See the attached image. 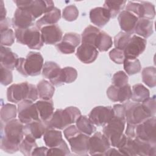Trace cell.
Listing matches in <instances>:
<instances>
[{
    "label": "cell",
    "instance_id": "46",
    "mask_svg": "<svg viewBox=\"0 0 156 156\" xmlns=\"http://www.w3.org/2000/svg\"><path fill=\"white\" fill-rule=\"evenodd\" d=\"M64 83H70L73 82L77 77V70L73 67H65L62 68Z\"/></svg>",
    "mask_w": 156,
    "mask_h": 156
},
{
    "label": "cell",
    "instance_id": "9",
    "mask_svg": "<svg viewBox=\"0 0 156 156\" xmlns=\"http://www.w3.org/2000/svg\"><path fill=\"white\" fill-rule=\"evenodd\" d=\"M155 122L156 118L154 116L140 124H136L135 129V138L156 143Z\"/></svg>",
    "mask_w": 156,
    "mask_h": 156
},
{
    "label": "cell",
    "instance_id": "54",
    "mask_svg": "<svg viewBox=\"0 0 156 156\" xmlns=\"http://www.w3.org/2000/svg\"><path fill=\"white\" fill-rule=\"evenodd\" d=\"M0 5H1V19H0V20H4L5 18L6 10L4 7V2L2 1H1Z\"/></svg>",
    "mask_w": 156,
    "mask_h": 156
},
{
    "label": "cell",
    "instance_id": "30",
    "mask_svg": "<svg viewBox=\"0 0 156 156\" xmlns=\"http://www.w3.org/2000/svg\"><path fill=\"white\" fill-rule=\"evenodd\" d=\"M155 10L154 5L146 1H138L137 17L138 18H146L152 20L155 17Z\"/></svg>",
    "mask_w": 156,
    "mask_h": 156
},
{
    "label": "cell",
    "instance_id": "49",
    "mask_svg": "<svg viewBox=\"0 0 156 156\" xmlns=\"http://www.w3.org/2000/svg\"><path fill=\"white\" fill-rule=\"evenodd\" d=\"M109 57L113 62L117 64L123 63L124 60L126 58L124 51L116 48L110 51Z\"/></svg>",
    "mask_w": 156,
    "mask_h": 156
},
{
    "label": "cell",
    "instance_id": "26",
    "mask_svg": "<svg viewBox=\"0 0 156 156\" xmlns=\"http://www.w3.org/2000/svg\"><path fill=\"white\" fill-rule=\"evenodd\" d=\"M60 18L61 12L60 9L54 7L38 20L35 23V26L40 30L43 26L56 24L60 20Z\"/></svg>",
    "mask_w": 156,
    "mask_h": 156
},
{
    "label": "cell",
    "instance_id": "34",
    "mask_svg": "<svg viewBox=\"0 0 156 156\" xmlns=\"http://www.w3.org/2000/svg\"><path fill=\"white\" fill-rule=\"evenodd\" d=\"M126 4V1H105L103 7L108 11L110 18H113L122 12Z\"/></svg>",
    "mask_w": 156,
    "mask_h": 156
},
{
    "label": "cell",
    "instance_id": "29",
    "mask_svg": "<svg viewBox=\"0 0 156 156\" xmlns=\"http://www.w3.org/2000/svg\"><path fill=\"white\" fill-rule=\"evenodd\" d=\"M38 96L42 100H50L52 99L55 88L54 85L46 80H41L37 85Z\"/></svg>",
    "mask_w": 156,
    "mask_h": 156
},
{
    "label": "cell",
    "instance_id": "32",
    "mask_svg": "<svg viewBox=\"0 0 156 156\" xmlns=\"http://www.w3.org/2000/svg\"><path fill=\"white\" fill-rule=\"evenodd\" d=\"M100 31L101 30L95 26L91 25L88 26L82 34V43L90 44L95 47L96 41Z\"/></svg>",
    "mask_w": 156,
    "mask_h": 156
},
{
    "label": "cell",
    "instance_id": "38",
    "mask_svg": "<svg viewBox=\"0 0 156 156\" xmlns=\"http://www.w3.org/2000/svg\"><path fill=\"white\" fill-rule=\"evenodd\" d=\"M123 65L126 73L129 75L135 74L141 71V63L136 58H126Z\"/></svg>",
    "mask_w": 156,
    "mask_h": 156
},
{
    "label": "cell",
    "instance_id": "21",
    "mask_svg": "<svg viewBox=\"0 0 156 156\" xmlns=\"http://www.w3.org/2000/svg\"><path fill=\"white\" fill-rule=\"evenodd\" d=\"M110 18L109 13L104 7H96L90 12L91 22L100 28L103 27L109 21Z\"/></svg>",
    "mask_w": 156,
    "mask_h": 156
},
{
    "label": "cell",
    "instance_id": "35",
    "mask_svg": "<svg viewBox=\"0 0 156 156\" xmlns=\"http://www.w3.org/2000/svg\"><path fill=\"white\" fill-rule=\"evenodd\" d=\"M113 44V41L111 37L104 31H100L99 33L96 43L95 47L101 52H105L108 50Z\"/></svg>",
    "mask_w": 156,
    "mask_h": 156
},
{
    "label": "cell",
    "instance_id": "37",
    "mask_svg": "<svg viewBox=\"0 0 156 156\" xmlns=\"http://www.w3.org/2000/svg\"><path fill=\"white\" fill-rule=\"evenodd\" d=\"M143 82L149 87L153 88L156 85V69L154 66L144 68L141 73Z\"/></svg>",
    "mask_w": 156,
    "mask_h": 156
},
{
    "label": "cell",
    "instance_id": "15",
    "mask_svg": "<svg viewBox=\"0 0 156 156\" xmlns=\"http://www.w3.org/2000/svg\"><path fill=\"white\" fill-rule=\"evenodd\" d=\"M35 19L26 9H17L12 20V25L16 29H27L32 27Z\"/></svg>",
    "mask_w": 156,
    "mask_h": 156
},
{
    "label": "cell",
    "instance_id": "6",
    "mask_svg": "<svg viewBox=\"0 0 156 156\" xmlns=\"http://www.w3.org/2000/svg\"><path fill=\"white\" fill-rule=\"evenodd\" d=\"M15 35L18 43L27 45L30 49H40L43 46L40 30L36 26L27 29H16Z\"/></svg>",
    "mask_w": 156,
    "mask_h": 156
},
{
    "label": "cell",
    "instance_id": "18",
    "mask_svg": "<svg viewBox=\"0 0 156 156\" xmlns=\"http://www.w3.org/2000/svg\"><path fill=\"white\" fill-rule=\"evenodd\" d=\"M48 129L44 122L41 121H33L24 126L23 132L26 138L35 140L43 136Z\"/></svg>",
    "mask_w": 156,
    "mask_h": 156
},
{
    "label": "cell",
    "instance_id": "14",
    "mask_svg": "<svg viewBox=\"0 0 156 156\" xmlns=\"http://www.w3.org/2000/svg\"><path fill=\"white\" fill-rule=\"evenodd\" d=\"M88 135L79 132L68 140L73 152L80 155H87L89 152Z\"/></svg>",
    "mask_w": 156,
    "mask_h": 156
},
{
    "label": "cell",
    "instance_id": "4",
    "mask_svg": "<svg viewBox=\"0 0 156 156\" xmlns=\"http://www.w3.org/2000/svg\"><path fill=\"white\" fill-rule=\"evenodd\" d=\"M126 124L124 118L113 116L104 126L103 134L108 140L110 146L119 148L126 141L127 136L123 133Z\"/></svg>",
    "mask_w": 156,
    "mask_h": 156
},
{
    "label": "cell",
    "instance_id": "27",
    "mask_svg": "<svg viewBox=\"0 0 156 156\" xmlns=\"http://www.w3.org/2000/svg\"><path fill=\"white\" fill-rule=\"evenodd\" d=\"M153 21L149 19L139 18L135 26L134 32L143 38H148L153 34Z\"/></svg>",
    "mask_w": 156,
    "mask_h": 156
},
{
    "label": "cell",
    "instance_id": "5",
    "mask_svg": "<svg viewBox=\"0 0 156 156\" xmlns=\"http://www.w3.org/2000/svg\"><path fill=\"white\" fill-rule=\"evenodd\" d=\"M43 65V58L40 52L31 51L25 58H19L16 69L24 76H36L41 73Z\"/></svg>",
    "mask_w": 156,
    "mask_h": 156
},
{
    "label": "cell",
    "instance_id": "50",
    "mask_svg": "<svg viewBox=\"0 0 156 156\" xmlns=\"http://www.w3.org/2000/svg\"><path fill=\"white\" fill-rule=\"evenodd\" d=\"M135 125L136 124H132L127 123V128L126 129V132H125V135L131 138H135Z\"/></svg>",
    "mask_w": 156,
    "mask_h": 156
},
{
    "label": "cell",
    "instance_id": "10",
    "mask_svg": "<svg viewBox=\"0 0 156 156\" xmlns=\"http://www.w3.org/2000/svg\"><path fill=\"white\" fill-rule=\"evenodd\" d=\"M18 119L23 124L40 121L35 104L29 101H23L18 105Z\"/></svg>",
    "mask_w": 156,
    "mask_h": 156
},
{
    "label": "cell",
    "instance_id": "16",
    "mask_svg": "<svg viewBox=\"0 0 156 156\" xmlns=\"http://www.w3.org/2000/svg\"><path fill=\"white\" fill-rule=\"evenodd\" d=\"M107 95L113 102H124L130 99L132 89L129 84L120 87L112 85L107 90Z\"/></svg>",
    "mask_w": 156,
    "mask_h": 156
},
{
    "label": "cell",
    "instance_id": "44",
    "mask_svg": "<svg viewBox=\"0 0 156 156\" xmlns=\"http://www.w3.org/2000/svg\"><path fill=\"white\" fill-rule=\"evenodd\" d=\"M129 77L124 71H119L115 73L112 79V85L116 87H123L128 84Z\"/></svg>",
    "mask_w": 156,
    "mask_h": 156
},
{
    "label": "cell",
    "instance_id": "8",
    "mask_svg": "<svg viewBox=\"0 0 156 156\" xmlns=\"http://www.w3.org/2000/svg\"><path fill=\"white\" fill-rule=\"evenodd\" d=\"M125 119L128 124H138L151 118L140 102H126L124 104Z\"/></svg>",
    "mask_w": 156,
    "mask_h": 156
},
{
    "label": "cell",
    "instance_id": "40",
    "mask_svg": "<svg viewBox=\"0 0 156 156\" xmlns=\"http://www.w3.org/2000/svg\"><path fill=\"white\" fill-rule=\"evenodd\" d=\"M131 36L130 34L123 31L119 32L114 38V45L115 48L124 51L130 39Z\"/></svg>",
    "mask_w": 156,
    "mask_h": 156
},
{
    "label": "cell",
    "instance_id": "2",
    "mask_svg": "<svg viewBox=\"0 0 156 156\" xmlns=\"http://www.w3.org/2000/svg\"><path fill=\"white\" fill-rule=\"evenodd\" d=\"M80 115V111L76 107H68L64 110L58 109L45 124L48 129L62 130L76 122Z\"/></svg>",
    "mask_w": 156,
    "mask_h": 156
},
{
    "label": "cell",
    "instance_id": "51",
    "mask_svg": "<svg viewBox=\"0 0 156 156\" xmlns=\"http://www.w3.org/2000/svg\"><path fill=\"white\" fill-rule=\"evenodd\" d=\"M48 149L46 147H37L33 151L32 155H37V156H44L47 155Z\"/></svg>",
    "mask_w": 156,
    "mask_h": 156
},
{
    "label": "cell",
    "instance_id": "22",
    "mask_svg": "<svg viewBox=\"0 0 156 156\" xmlns=\"http://www.w3.org/2000/svg\"><path fill=\"white\" fill-rule=\"evenodd\" d=\"M18 59V55L13 52L10 48L1 46L0 60L1 65L12 71L16 68Z\"/></svg>",
    "mask_w": 156,
    "mask_h": 156
},
{
    "label": "cell",
    "instance_id": "31",
    "mask_svg": "<svg viewBox=\"0 0 156 156\" xmlns=\"http://www.w3.org/2000/svg\"><path fill=\"white\" fill-rule=\"evenodd\" d=\"M76 127L83 133L87 135H91L94 133L96 128L94 124L88 118L84 115H80L76 121Z\"/></svg>",
    "mask_w": 156,
    "mask_h": 156
},
{
    "label": "cell",
    "instance_id": "36",
    "mask_svg": "<svg viewBox=\"0 0 156 156\" xmlns=\"http://www.w3.org/2000/svg\"><path fill=\"white\" fill-rule=\"evenodd\" d=\"M18 109L16 106L12 104H6L1 108V121L4 124L13 119L16 116Z\"/></svg>",
    "mask_w": 156,
    "mask_h": 156
},
{
    "label": "cell",
    "instance_id": "24",
    "mask_svg": "<svg viewBox=\"0 0 156 156\" xmlns=\"http://www.w3.org/2000/svg\"><path fill=\"white\" fill-rule=\"evenodd\" d=\"M37 107L40 121L46 122L52 116L54 113V104L52 101L42 100L38 101L35 103Z\"/></svg>",
    "mask_w": 156,
    "mask_h": 156
},
{
    "label": "cell",
    "instance_id": "28",
    "mask_svg": "<svg viewBox=\"0 0 156 156\" xmlns=\"http://www.w3.org/2000/svg\"><path fill=\"white\" fill-rule=\"evenodd\" d=\"M45 144L49 148L58 146L63 141L62 133L57 129H48L43 135Z\"/></svg>",
    "mask_w": 156,
    "mask_h": 156
},
{
    "label": "cell",
    "instance_id": "52",
    "mask_svg": "<svg viewBox=\"0 0 156 156\" xmlns=\"http://www.w3.org/2000/svg\"><path fill=\"white\" fill-rule=\"evenodd\" d=\"M11 24H12V21H10V19L9 18H5L4 20H1V24H0L1 30H4V29H7L10 28V26Z\"/></svg>",
    "mask_w": 156,
    "mask_h": 156
},
{
    "label": "cell",
    "instance_id": "17",
    "mask_svg": "<svg viewBox=\"0 0 156 156\" xmlns=\"http://www.w3.org/2000/svg\"><path fill=\"white\" fill-rule=\"evenodd\" d=\"M40 32L43 42L46 44L58 43L62 39V31L56 24L43 26L40 29Z\"/></svg>",
    "mask_w": 156,
    "mask_h": 156
},
{
    "label": "cell",
    "instance_id": "12",
    "mask_svg": "<svg viewBox=\"0 0 156 156\" xmlns=\"http://www.w3.org/2000/svg\"><path fill=\"white\" fill-rule=\"evenodd\" d=\"M110 148V144L107 138L100 132H94L89 138V154L104 155Z\"/></svg>",
    "mask_w": 156,
    "mask_h": 156
},
{
    "label": "cell",
    "instance_id": "41",
    "mask_svg": "<svg viewBox=\"0 0 156 156\" xmlns=\"http://www.w3.org/2000/svg\"><path fill=\"white\" fill-rule=\"evenodd\" d=\"M15 35L12 29L9 28L1 30V46H11L15 41Z\"/></svg>",
    "mask_w": 156,
    "mask_h": 156
},
{
    "label": "cell",
    "instance_id": "3",
    "mask_svg": "<svg viewBox=\"0 0 156 156\" xmlns=\"http://www.w3.org/2000/svg\"><path fill=\"white\" fill-rule=\"evenodd\" d=\"M38 97L37 88L27 82L15 83L10 85L7 90V98L9 102L20 103L23 101H35Z\"/></svg>",
    "mask_w": 156,
    "mask_h": 156
},
{
    "label": "cell",
    "instance_id": "33",
    "mask_svg": "<svg viewBox=\"0 0 156 156\" xmlns=\"http://www.w3.org/2000/svg\"><path fill=\"white\" fill-rule=\"evenodd\" d=\"M149 96L150 93L149 90L143 84L138 83L132 87L130 99H132L133 102H142L143 101L149 98Z\"/></svg>",
    "mask_w": 156,
    "mask_h": 156
},
{
    "label": "cell",
    "instance_id": "19",
    "mask_svg": "<svg viewBox=\"0 0 156 156\" xmlns=\"http://www.w3.org/2000/svg\"><path fill=\"white\" fill-rule=\"evenodd\" d=\"M138 19L136 15L127 10H122L118 17V20L122 30L130 35L134 32L135 26Z\"/></svg>",
    "mask_w": 156,
    "mask_h": 156
},
{
    "label": "cell",
    "instance_id": "13",
    "mask_svg": "<svg viewBox=\"0 0 156 156\" xmlns=\"http://www.w3.org/2000/svg\"><path fill=\"white\" fill-rule=\"evenodd\" d=\"M147 41L138 35L131 36L124 52L126 58H136L142 54L146 49Z\"/></svg>",
    "mask_w": 156,
    "mask_h": 156
},
{
    "label": "cell",
    "instance_id": "43",
    "mask_svg": "<svg viewBox=\"0 0 156 156\" xmlns=\"http://www.w3.org/2000/svg\"><path fill=\"white\" fill-rule=\"evenodd\" d=\"M79 16V10L74 5L66 6L63 10L62 16L68 21H73L76 20Z\"/></svg>",
    "mask_w": 156,
    "mask_h": 156
},
{
    "label": "cell",
    "instance_id": "25",
    "mask_svg": "<svg viewBox=\"0 0 156 156\" xmlns=\"http://www.w3.org/2000/svg\"><path fill=\"white\" fill-rule=\"evenodd\" d=\"M62 68L54 62H46L43 65L42 74L43 76L48 79L50 82L55 86L57 79L60 76Z\"/></svg>",
    "mask_w": 156,
    "mask_h": 156
},
{
    "label": "cell",
    "instance_id": "39",
    "mask_svg": "<svg viewBox=\"0 0 156 156\" xmlns=\"http://www.w3.org/2000/svg\"><path fill=\"white\" fill-rule=\"evenodd\" d=\"M37 146L35 140L24 137L20 144V151L23 155L29 156L32 155L33 151Z\"/></svg>",
    "mask_w": 156,
    "mask_h": 156
},
{
    "label": "cell",
    "instance_id": "47",
    "mask_svg": "<svg viewBox=\"0 0 156 156\" xmlns=\"http://www.w3.org/2000/svg\"><path fill=\"white\" fill-rule=\"evenodd\" d=\"M62 41L76 48L80 43V36L74 32L66 33L62 38Z\"/></svg>",
    "mask_w": 156,
    "mask_h": 156
},
{
    "label": "cell",
    "instance_id": "20",
    "mask_svg": "<svg viewBox=\"0 0 156 156\" xmlns=\"http://www.w3.org/2000/svg\"><path fill=\"white\" fill-rule=\"evenodd\" d=\"M98 54V49L93 46L82 43L77 49L76 56L82 62L91 63L96 59Z\"/></svg>",
    "mask_w": 156,
    "mask_h": 156
},
{
    "label": "cell",
    "instance_id": "23",
    "mask_svg": "<svg viewBox=\"0 0 156 156\" xmlns=\"http://www.w3.org/2000/svg\"><path fill=\"white\" fill-rule=\"evenodd\" d=\"M137 155L155 156L156 155V143L141 140L138 138H133Z\"/></svg>",
    "mask_w": 156,
    "mask_h": 156
},
{
    "label": "cell",
    "instance_id": "7",
    "mask_svg": "<svg viewBox=\"0 0 156 156\" xmlns=\"http://www.w3.org/2000/svg\"><path fill=\"white\" fill-rule=\"evenodd\" d=\"M14 2L18 9L29 11L35 20L54 8V3L52 1L16 0Z\"/></svg>",
    "mask_w": 156,
    "mask_h": 156
},
{
    "label": "cell",
    "instance_id": "11",
    "mask_svg": "<svg viewBox=\"0 0 156 156\" xmlns=\"http://www.w3.org/2000/svg\"><path fill=\"white\" fill-rule=\"evenodd\" d=\"M113 117V108L110 106H98L93 108L88 118L96 126H104Z\"/></svg>",
    "mask_w": 156,
    "mask_h": 156
},
{
    "label": "cell",
    "instance_id": "45",
    "mask_svg": "<svg viewBox=\"0 0 156 156\" xmlns=\"http://www.w3.org/2000/svg\"><path fill=\"white\" fill-rule=\"evenodd\" d=\"M141 105L150 117L155 116L156 112V104L155 98L154 96L152 98H148L143 101Z\"/></svg>",
    "mask_w": 156,
    "mask_h": 156
},
{
    "label": "cell",
    "instance_id": "42",
    "mask_svg": "<svg viewBox=\"0 0 156 156\" xmlns=\"http://www.w3.org/2000/svg\"><path fill=\"white\" fill-rule=\"evenodd\" d=\"M69 154V149L64 140L58 146L49 148L47 153V155H68Z\"/></svg>",
    "mask_w": 156,
    "mask_h": 156
},
{
    "label": "cell",
    "instance_id": "48",
    "mask_svg": "<svg viewBox=\"0 0 156 156\" xmlns=\"http://www.w3.org/2000/svg\"><path fill=\"white\" fill-rule=\"evenodd\" d=\"M1 68V83L2 85L7 86L13 81V75L12 70L7 69L0 65Z\"/></svg>",
    "mask_w": 156,
    "mask_h": 156
},
{
    "label": "cell",
    "instance_id": "53",
    "mask_svg": "<svg viewBox=\"0 0 156 156\" xmlns=\"http://www.w3.org/2000/svg\"><path fill=\"white\" fill-rule=\"evenodd\" d=\"M122 155L121 153L115 148H110L105 152L104 155Z\"/></svg>",
    "mask_w": 156,
    "mask_h": 156
},
{
    "label": "cell",
    "instance_id": "1",
    "mask_svg": "<svg viewBox=\"0 0 156 156\" xmlns=\"http://www.w3.org/2000/svg\"><path fill=\"white\" fill-rule=\"evenodd\" d=\"M23 124L15 118L4 124L1 122L0 146L2 151L13 154L20 150V144L24 136Z\"/></svg>",
    "mask_w": 156,
    "mask_h": 156
}]
</instances>
